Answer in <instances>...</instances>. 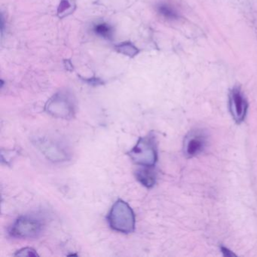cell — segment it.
Masks as SVG:
<instances>
[{
  "instance_id": "cell-9",
  "label": "cell",
  "mask_w": 257,
  "mask_h": 257,
  "mask_svg": "<svg viewBox=\"0 0 257 257\" xmlns=\"http://www.w3.org/2000/svg\"><path fill=\"white\" fill-rule=\"evenodd\" d=\"M115 48L117 52L126 55V56L131 57V58H133L139 54V49L135 45L132 44V43H128V42L120 43L115 46Z\"/></svg>"
},
{
  "instance_id": "cell-3",
  "label": "cell",
  "mask_w": 257,
  "mask_h": 257,
  "mask_svg": "<svg viewBox=\"0 0 257 257\" xmlns=\"http://www.w3.org/2000/svg\"><path fill=\"white\" fill-rule=\"evenodd\" d=\"M45 109L47 113L55 118L71 119L76 114V104L68 93L59 92L46 103Z\"/></svg>"
},
{
  "instance_id": "cell-11",
  "label": "cell",
  "mask_w": 257,
  "mask_h": 257,
  "mask_svg": "<svg viewBox=\"0 0 257 257\" xmlns=\"http://www.w3.org/2000/svg\"><path fill=\"white\" fill-rule=\"evenodd\" d=\"M94 31L97 35L105 39H111L112 37V28L107 24H97L94 27Z\"/></svg>"
},
{
  "instance_id": "cell-12",
  "label": "cell",
  "mask_w": 257,
  "mask_h": 257,
  "mask_svg": "<svg viewBox=\"0 0 257 257\" xmlns=\"http://www.w3.org/2000/svg\"><path fill=\"white\" fill-rule=\"evenodd\" d=\"M73 7L74 6L72 4L71 0H61V4L58 10V16L60 18H64L71 14Z\"/></svg>"
},
{
  "instance_id": "cell-13",
  "label": "cell",
  "mask_w": 257,
  "mask_h": 257,
  "mask_svg": "<svg viewBox=\"0 0 257 257\" xmlns=\"http://www.w3.org/2000/svg\"><path fill=\"white\" fill-rule=\"evenodd\" d=\"M15 255H19V256H37L39 255L37 250L33 249V248L25 247L18 250Z\"/></svg>"
},
{
  "instance_id": "cell-5",
  "label": "cell",
  "mask_w": 257,
  "mask_h": 257,
  "mask_svg": "<svg viewBox=\"0 0 257 257\" xmlns=\"http://www.w3.org/2000/svg\"><path fill=\"white\" fill-rule=\"evenodd\" d=\"M43 229V223L40 219L32 216H22L10 227V234L15 238H36L41 234Z\"/></svg>"
},
{
  "instance_id": "cell-15",
  "label": "cell",
  "mask_w": 257,
  "mask_h": 257,
  "mask_svg": "<svg viewBox=\"0 0 257 257\" xmlns=\"http://www.w3.org/2000/svg\"><path fill=\"white\" fill-rule=\"evenodd\" d=\"M221 250H222V252L225 256H232V255H235L231 251L227 249V248L221 247Z\"/></svg>"
},
{
  "instance_id": "cell-10",
  "label": "cell",
  "mask_w": 257,
  "mask_h": 257,
  "mask_svg": "<svg viewBox=\"0 0 257 257\" xmlns=\"http://www.w3.org/2000/svg\"><path fill=\"white\" fill-rule=\"evenodd\" d=\"M158 12L161 16L168 20H177L179 18L178 13L171 6L168 4H159L157 7Z\"/></svg>"
},
{
  "instance_id": "cell-8",
  "label": "cell",
  "mask_w": 257,
  "mask_h": 257,
  "mask_svg": "<svg viewBox=\"0 0 257 257\" xmlns=\"http://www.w3.org/2000/svg\"><path fill=\"white\" fill-rule=\"evenodd\" d=\"M135 177L140 183L149 189L153 187L156 183L154 167H141L135 172Z\"/></svg>"
},
{
  "instance_id": "cell-2",
  "label": "cell",
  "mask_w": 257,
  "mask_h": 257,
  "mask_svg": "<svg viewBox=\"0 0 257 257\" xmlns=\"http://www.w3.org/2000/svg\"><path fill=\"white\" fill-rule=\"evenodd\" d=\"M127 156L134 164L140 167H155L158 160V150L154 135L150 133L140 138Z\"/></svg>"
},
{
  "instance_id": "cell-14",
  "label": "cell",
  "mask_w": 257,
  "mask_h": 257,
  "mask_svg": "<svg viewBox=\"0 0 257 257\" xmlns=\"http://www.w3.org/2000/svg\"><path fill=\"white\" fill-rule=\"evenodd\" d=\"M85 81H86L88 83L93 85H99L103 84V82H102L100 79H97V78H91V79H88Z\"/></svg>"
},
{
  "instance_id": "cell-1",
  "label": "cell",
  "mask_w": 257,
  "mask_h": 257,
  "mask_svg": "<svg viewBox=\"0 0 257 257\" xmlns=\"http://www.w3.org/2000/svg\"><path fill=\"white\" fill-rule=\"evenodd\" d=\"M109 227L123 234L134 232L136 225L135 212L126 201L117 200L111 207L107 216Z\"/></svg>"
},
{
  "instance_id": "cell-6",
  "label": "cell",
  "mask_w": 257,
  "mask_h": 257,
  "mask_svg": "<svg viewBox=\"0 0 257 257\" xmlns=\"http://www.w3.org/2000/svg\"><path fill=\"white\" fill-rule=\"evenodd\" d=\"M229 108L234 121L241 123L246 116L248 103L244 94L238 87H234L230 91Z\"/></svg>"
},
{
  "instance_id": "cell-4",
  "label": "cell",
  "mask_w": 257,
  "mask_h": 257,
  "mask_svg": "<svg viewBox=\"0 0 257 257\" xmlns=\"http://www.w3.org/2000/svg\"><path fill=\"white\" fill-rule=\"evenodd\" d=\"M36 147L42 154L52 162H63L70 159L68 150L61 141L51 137H37L34 141Z\"/></svg>"
},
{
  "instance_id": "cell-7",
  "label": "cell",
  "mask_w": 257,
  "mask_h": 257,
  "mask_svg": "<svg viewBox=\"0 0 257 257\" xmlns=\"http://www.w3.org/2000/svg\"><path fill=\"white\" fill-rule=\"evenodd\" d=\"M205 135L201 131L190 132L185 138L183 151L187 158H193L202 153L206 146Z\"/></svg>"
}]
</instances>
